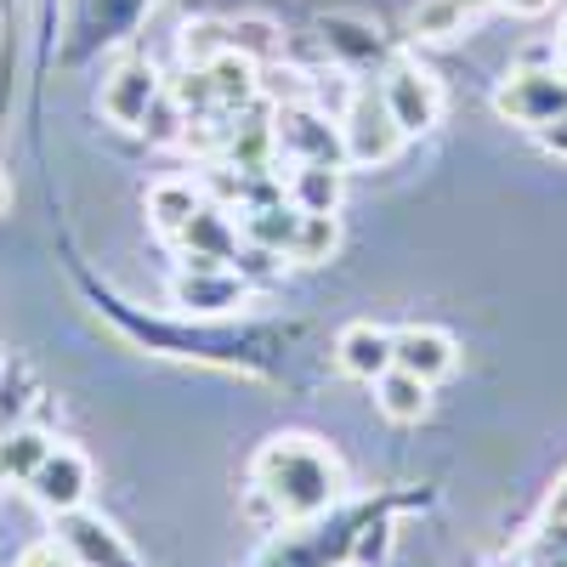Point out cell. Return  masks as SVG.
<instances>
[{
  "instance_id": "obj_25",
  "label": "cell",
  "mask_w": 567,
  "mask_h": 567,
  "mask_svg": "<svg viewBox=\"0 0 567 567\" xmlns=\"http://www.w3.org/2000/svg\"><path fill=\"white\" fill-rule=\"evenodd\" d=\"M556 58H561V69H567V23H561V34H556Z\"/></svg>"
},
{
  "instance_id": "obj_13",
  "label": "cell",
  "mask_w": 567,
  "mask_h": 567,
  "mask_svg": "<svg viewBox=\"0 0 567 567\" xmlns=\"http://www.w3.org/2000/svg\"><path fill=\"white\" fill-rule=\"evenodd\" d=\"M341 176H347V165H336V159L296 165V176H290V205H296L301 216H336V210H341Z\"/></svg>"
},
{
  "instance_id": "obj_16",
  "label": "cell",
  "mask_w": 567,
  "mask_h": 567,
  "mask_svg": "<svg viewBox=\"0 0 567 567\" xmlns=\"http://www.w3.org/2000/svg\"><path fill=\"white\" fill-rule=\"evenodd\" d=\"M45 454H52V437L45 432H34V425H7V432H0V483H29Z\"/></svg>"
},
{
  "instance_id": "obj_6",
  "label": "cell",
  "mask_w": 567,
  "mask_h": 567,
  "mask_svg": "<svg viewBox=\"0 0 567 567\" xmlns=\"http://www.w3.org/2000/svg\"><path fill=\"white\" fill-rule=\"evenodd\" d=\"M23 488L34 494L40 511L69 516V511H80L85 494H91V460H85L80 449H69V443H52V454L34 465V477H29Z\"/></svg>"
},
{
  "instance_id": "obj_23",
  "label": "cell",
  "mask_w": 567,
  "mask_h": 567,
  "mask_svg": "<svg viewBox=\"0 0 567 567\" xmlns=\"http://www.w3.org/2000/svg\"><path fill=\"white\" fill-rule=\"evenodd\" d=\"M499 7H505V12H516V18H545V12L556 7V0H499Z\"/></svg>"
},
{
  "instance_id": "obj_20",
  "label": "cell",
  "mask_w": 567,
  "mask_h": 567,
  "mask_svg": "<svg viewBox=\"0 0 567 567\" xmlns=\"http://www.w3.org/2000/svg\"><path fill=\"white\" fill-rule=\"evenodd\" d=\"M545 545L556 550V567H567V483L550 499V523H545Z\"/></svg>"
},
{
  "instance_id": "obj_21",
  "label": "cell",
  "mask_w": 567,
  "mask_h": 567,
  "mask_svg": "<svg viewBox=\"0 0 567 567\" xmlns=\"http://www.w3.org/2000/svg\"><path fill=\"white\" fill-rule=\"evenodd\" d=\"M18 567H80V561H74V550L63 539H40V545H29L18 556Z\"/></svg>"
},
{
  "instance_id": "obj_22",
  "label": "cell",
  "mask_w": 567,
  "mask_h": 567,
  "mask_svg": "<svg viewBox=\"0 0 567 567\" xmlns=\"http://www.w3.org/2000/svg\"><path fill=\"white\" fill-rule=\"evenodd\" d=\"M539 142H545V148L556 154V159H567V120H556V125H545V131H534Z\"/></svg>"
},
{
  "instance_id": "obj_3",
  "label": "cell",
  "mask_w": 567,
  "mask_h": 567,
  "mask_svg": "<svg viewBox=\"0 0 567 567\" xmlns=\"http://www.w3.org/2000/svg\"><path fill=\"white\" fill-rule=\"evenodd\" d=\"M381 103H386V114H392V125H398L403 136L437 131V120H443V109H449L443 80L425 69V63H409V58L386 69V80H381Z\"/></svg>"
},
{
  "instance_id": "obj_15",
  "label": "cell",
  "mask_w": 567,
  "mask_h": 567,
  "mask_svg": "<svg viewBox=\"0 0 567 567\" xmlns=\"http://www.w3.org/2000/svg\"><path fill=\"white\" fill-rule=\"evenodd\" d=\"M199 205H205V199H199V187H194V182H182V176H165V182L148 187V221L165 233V239H176V233L199 216Z\"/></svg>"
},
{
  "instance_id": "obj_10",
  "label": "cell",
  "mask_w": 567,
  "mask_h": 567,
  "mask_svg": "<svg viewBox=\"0 0 567 567\" xmlns=\"http://www.w3.org/2000/svg\"><path fill=\"white\" fill-rule=\"evenodd\" d=\"M336 363H341V374H352V381H381V374L392 369V329H381V323H369V318H358V323H347L341 336H336Z\"/></svg>"
},
{
  "instance_id": "obj_11",
  "label": "cell",
  "mask_w": 567,
  "mask_h": 567,
  "mask_svg": "<svg viewBox=\"0 0 567 567\" xmlns=\"http://www.w3.org/2000/svg\"><path fill=\"white\" fill-rule=\"evenodd\" d=\"M63 545L74 550L80 567H136V556L125 550V539L103 523V516H85V511H69L63 516Z\"/></svg>"
},
{
  "instance_id": "obj_7",
  "label": "cell",
  "mask_w": 567,
  "mask_h": 567,
  "mask_svg": "<svg viewBox=\"0 0 567 567\" xmlns=\"http://www.w3.org/2000/svg\"><path fill=\"white\" fill-rule=\"evenodd\" d=\"M272 142H278V154L296 159V165H312V159L347 165V159H341V125L323 120V114L307 109V103H284V109L272 114Z\"/></svg>"
},
{
  "instance_id": "obj_5",
  "label": "cell",
  "mask_w": 567,
  "mask_h": 567,
  "mask_svg": "<svg viewBox=\"0 0 567 567\" xmlns=\"http://www.w3.org/2000/svg\"><path fill=\"white\" fill-rule=\"evenodd\" d=\"M403 148V131L392 125L386 103L374 97H352L341 109V159L347 165H386Z\"/></svg>"
},
{
  "instance_id": "obj_24",
  "label": "cell",
  "mask_w": 567,
  "mask_h": 567,
  "mask_svg": "<svg viewBox=\"0 0 567 567\" xmlns=\"http://www.w3.org/2000/svg\"><path fill=\"white\" fill-rule=\"evenodd\" d=\"M7 205H12V176L0 171V216H7Z\"/></svg>"
},
{
  "instance_id": "obj_19",
  "label": "cell",
  "mask_w": 567,
  "mask_h": 567,
  "mask_svg": "<svg viewBox=\"0 0 567 567\" xmlns=\"http://www.w3.org/2000/svg\"><path fill=\"white\" fill-rule=\"evenodd\" d=\"M465 23H471L465 0H420L414 18H409V29L420 40H454V34H465Z\"/></svg>"
},
{
  "instance_id": "obj_2",
  "label": "cell",
  "mask_w": 567,
  "mask_h": 567,
  "mask_svg": "<svg viewBox=\"0 0 567 567\" xmlns=\"http://www.w3.org/2000/svg\"><path fill=\"white\" fill-rule=\"evenodd\" d=\"M494 109H499V120L523 125V131H545V125L567 120V69H556V63L511 69L494 91Z\"/></svg>"
},
{
  "instance_id": "obj_17",
  "label": "cell",
  "mask_w": 567,
  "mask_h": 567,
  "mask_svg": "<svg viewBox=\"0 0 567 567\" xmlns=\"http://www.w3.org/2000/svg\"><path fill=\"white\" fill-rule=\"evenodd\" d=\"M296 227H301V210H296V205H261V210H245V239H256L267 256H290Z\"/></svg>"
},
{
  "instance_id": "obj_1",
  "label": "cell",
  "mask_w": 567,
  "mask_h": 567,
  "mask_svg": "<svg viewBox=\"0 0 567 567\" xmlns=\"http://www.w3.org/2000/svg\"><path fill=\"white\" fill-rule=\"evenodd\" d=\"M250 483L272 516H284V523H312V516H329L341 505L347 471L318 437L284 432V437L261 443V454L250 465Z\"/></svg>"
},
{
  "instance_id": "obj_14",
  "label": "cell",
  "mask_w": 567,
  "mask_h": 567,
  "mask_svg": "<svg viewBox=\"0 0 567 567\" xmlns=\"http://www.w3.org/2000/svg\"><path fill=\"white\" fill-rule=\"evenodd\" d=\"M374 403H381V414L398 420V425H420L425 414H432V381H420V374L392 363L381 381H374Z\"/></svg>"
},
{
  "instance_id": "obj_8",
  "label": "cell",
  "mask_w": 567,
  "mask_h": 567,
  "mask_svg": "<svg viewBox=\"0 0 567 567\" xmlns=\"http://www.w3.org/2000/svg\"><path fill=\"white\" fill-rule=\"evenodd\" d=\"M159 103H165V85H159L154 63L125 58V63H114V69H109V80H103V114H109L114 125L142 131Z\"/></svg>"
},
{
  "instance_id": "obj_26",
  "label": "cell",
  "mask_w": 567,
  "mask_h": 567,
  "mask_svg": "<svg viewBox=\"0 0 567 567\" xmlns=\"http://www.w3.org/2000/svg\"><path fill=\"white\" fill-rule=\"evenodd\" d=\"M465 7H471V12H477V7H483V0H465Z\"/></svg>"
},
{
  "instance_id": "obj_12",
  "label": "cell",
  "mask_w": 567,
  "mask_h": 567,
  "mask_svg": "<svg viewBox=\"0 0 567 567\" xmlns=\"http://www.w3.org/2000/svg\"><path fill=\"white\" fill-rule=\"evenodd\" d=\"M171 245L187 250V261H233V256H239V227L227 221V210L199 205V216L187 221Z\"/></svg>"
},
{
  "instance_id": "obj_4",
  "label": "cell",
  "mask_w": 567,
  "mask_h": 567,
  "mask_svg": "<svg viewBox=\"0 0 567 567\" xmlns=\"http://www.w3.org/2000/svg\"><path fill=\"white\" fill-rule=\"evenodd\" d=\"M245 278L233 272L227 261H187V272L171 278V301L194 318H221L233 307H245Z\"/></svg>"
},
{
  "instance_id": "obj_9",
  "label": "cell",
  "mask_w": 567,
  "mask_h": 567,
  "mask_svg": "<svg viewBox=\"0 0 567 567\" xmlns=\"http://www.w3.org/2000/svg\"><path fill=\"white\" fill-rule=\"evenodd\" d=\"M392 363L420 374V381H443V374H454L460 363V347L449 329H432V323H409V329H392Z\"/></svg>"
},
{
  "instance_id": "obj_18",
  "label": "cell",
  "mask_w": 567,
  "mask_h": 567,
  "mask_svg": "<svg viewBox=\"0 0 567 567\" xmlns=\"http://www.w3.org/2000/svg\"><path fill=\"white\" fill-rule=\"evenodd\" d=\"M336 245H341V221H336V216H301L296 239H290V261L318 267V261L336 256Z\"/></svg>"
}]
</instances>
